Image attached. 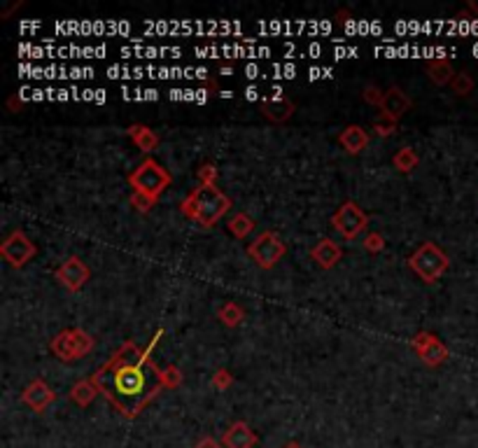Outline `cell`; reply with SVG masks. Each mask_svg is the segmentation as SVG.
I'll return each mask as SVG.
<instances>
[{"label": "cell", "mask_w": 478, "mask_h": 448, "mask_svg": "<svg viewBox=\"0 0 478 448\" xmlns=\"http://www.w3.org/2000/svg\"><path fill=\"white\" fill-rule=\"evenodd\" d=\"M129 185L133 187V194L145 196L152 203H157V198L171 185V173L159 162H154V159H145V162L129 175Z\"/></svg>", "instance_id": "cell-2"}, {"label": "cell", "mask_w": 478, "mask_h": 448, "mask_svg": "<svg viewBox=\"0 0 478 448\" xmlns=\"http://www.w3.org/2000/svg\"><path fill=\"white\" fill-rule=\"evenodd\" d=\"M131 203H133L135 208H138V211H142V213H145L147 208H152V206H154L152 201H149V198H145V196H138V194H133Z\"/></svg>", "instance_id": "cell-29"}, {"label": "cell", "mask_w": 478, "mask_h": 448, "mask_svg": "<svg viewBox=\"0 0 478 448\" xmlns=\"http://www.w3.org/2000/svg\"><path fill=\"white\" fill-rule=\"evenodd\" d=\"M287 448H299V446H297V444H290V446H287Z\"/></svg>", "instance_id": "cell-34"}, {"label": "cell", "mask_w": 478, "mask_h": 448, "mask_svg": "<svg viewBox=\"0 0 478 448\" xmlns=\"http://www.w3.org/2000/svg\"><path fill=\"white\" fill-rule=\"evenodd\" d=\"M23 402H26L30 409L33 411H42V409H47V406H50L52 402H54V392H52V388L47 386L45 381H33L30 383V386L23 390Z\"/></svg>", "instance_id": "cell-12"}, {"label": "cell", "mask_w": 478, "mask_h": 448, "mask_svg": "<svg viewBox=\"0 0 478 448\" xmlns=\"http://www.w3.org/2000/svg\"><path fill=\"white\" fill-rule=\"evenodd\" d=\"M0 252H3V257L10 262L12 267H23V264H26L35 254V245L30 243V238L23 234V231L17 229L3 241V245H0Z\"/></svg>", "instance_id": "cell-8"}, {"label": "cell", "mask_w": 478, "mask_h": 448, "mask_svg": "<svg viewBox=\"0 0 478 448\" xmlns=\"http://www.w3.org/2000/svg\"><path fill=\"white\" fill-rule=\"evenodd\" d=\"M231 383V374L229 371H217L215 376V388H227Z\"/></svg>", "instance_id": "cell-30"}, {"label": "cell", "mask_w": 478, "mask_h": 448, "mask_svg": "<svg viewBox=\"0 0 478 448\" xmlns=\"http://www.w3.org/2000/svg\"><path fill=\"white\" fill-rule=\"evenodd\" d=\"M227 227H229L231 234H234L236 238H241V241H243V238H248V236L252 234L257 224H254V220L250 218V215H245V213H236L234 218L229 220Z\"/></svg>", "instance_id": "cell-19"}, {"label": "cell", "mask_w": 478, "mask_h": 448, "mask_svg": "<svg viewBox=\"0 0 478 448\" xmlns=\"http://www.w3.org/2000/svg\"><path fill=\"white\" fill-rule=\"evenodd\" d=\"M215 178H217V168L212 164H203L198 168V180H201V185H215Z\"/></svg>", "instance_id": "cell-25"}, {"label": "cell", "mask_w": 478, "mask_h": 448, "mask_svg": "<svg viewBox=\"0 0 478 448\" xmlns=\"http://www.w3.org/2000/svg\"><path fill=\"white\" fill-rule=\"evenodd\" d=\"M93 350V336H89L84 330H63L52 341V353L63 362H73L82 359Z\"/></svg>", "instance_id": "cell-4"}, {"label": "cell", "mask_w": 478, "mask_h": 448, "mask_svg": "<svg viewBox=\"0 0 478 448\" xmlns=\"http://www.w3.org/2000/svg\"><path fill=\"white\" fill-rule=\"evenodd\" d=\"M331 224L343 238L355 241V238L360 236L362 231H366V227H369V218H366V213L357 203L346 201L336 211V215L331 218Z\"/></svg>", "instance_id": "cell-7"}, {"label": "cell", "mask_w": 478, "mask_h": 448, "mask_svg": "<svg viewBox=\"0 0 478 448\" xmlns=\"http://www.w3.org/2000/svg\"><path fill=\"white\" fill-rule=\"evenodd\" d=\"M161 381H164V383H169V386H178V383H180V374H178V369H175V366H169V369H166V371L161 374Z\"/></svg>", "instance_id": "cell-28"}, {"label": "cell", "mask_w": 478, "mask_h": 448, "mask_svg": "<svg viewBox=\"0 0 478 448\" xmlns=\"http://www.w3.org/2000/svg\"><path fill=\"white\" fill-rule=\"evenodd\" d=\"M409 267L416 271L425 283H436V280L448 271L450 262H448V254L436 243H422L409 257Z\"/></svg>", "instance_id": "cell-3"}, {"label": "cell", "mask_w": 478, "mask_h": 448, "mask_svg": "<svg viewBox=\"0 0 478 448\" xmlns=\"http://www.w3.org/2000/svg\"><path fill=\"white\" fill-rule=\"evenodd\" d=\"M382 99H385V94H380L378 86H366L364 89V101L366 103H373V106H382Z\"/></svg>", "instance_id": "cell-27"}, {"label": "cell", "mask_w": 478, "mask_h": 448, "mask_svg": "<svg viewBox=\"0 0 478 448\" xmlns=\"http://www.w3.org/2000/svg\"><path fill=\"white\" fill-rule=\"evenodd\" d=\"M254 444H257V437H254V432L248 427V422L243 420L234 422L224 435L227 448H252Z\"/></svg>", "instance_id": "cell-14"}, {"label": "cell", "mask_w": 478, "mask_h": 448, "mask_svg": "<svg viewBox=\"0 0 478 448\" xmlns=\"http://www.w3.org/2000/svg\"><path fill=\"white\" fill-rule=\"evenodd\" d=\"M392 164H394V168H397V171H399V173H411L413 168H416V166L420 164V159H418V155H416V152H413L411 147H402V150L394 155Z\"/></svg>", "instance_id": "cell-20"}, {"label": "cell", "mask_w": 478, "mask_h": 448, "mask_svg": "<svg viewBox=\"0 0 478 448\" xmlns=\"http://www.w3.org/2000/svg\"><path fill=\"white\" fill-rule=\"evenodd\" d=\"M413 348L418 350L420 359L429 366H439L443 359H448V350H445L443 343L432 334H418L413 339Z\"/></svg>", "instance_id": "cell-10"}, {"label": "cell", "mask_w": 478, "mask_h": 448, "mask_svg": "<svg viewBox=\"0 0 478 448\" xmlns=\"http://www.w3.org/2000/svg\"><path fill=\"white\" fill-rule=\"evenodd\" d=\"M129 138L142 152H152L159 145V135L152 129H149V126H145V124H133V126H129Z\"/></svg>", "instance_id": "cell-17"}, {"label": "cell", "mask_w": 478, "mask_h": 448, "mask_svg": "<svg viewBox=\"0 0 478 448\" xmlns=\"http://www.w3.org/2000/svg\"><path fill=\"white\" fill-rule=\"evenodd\" d=\"M142 362H145V357L140 359L138 364H124L115 369V379H113V388L119 397L124 399H138L142 392H145V374H142ZM117 397V406L122 399Z\"/></svg>", "instance_id": "cell-6"}, {"label": "cell", "mask_w": 478, "mask_h": 448, "mask_svg": "<svg viewBox=\"0 0 478 448\" xmlns=\"http://www.w3.org/2000/svg\"><path fill=\"white\" fill-rule=\"evenodd\" d=\"M364 247L369 252H380L382 247H385V238H382L380 234H376V231H373V234H369L364 238Z\"/></svg>", "instance_id": "cell-26"}, {"label": "cell", "mask_w": 478, "mask_h": 448, "mask_svg": "<svg viewBox=\"0 0 478 448\" xmlns=\"http://www.w3.org/2000/svg\"><path fill=\"white\" fill-rule=\"evenodd\" d=\"M57 278L61 280L63 287H68L70 292L82 290L84 283L89 280V269L79 257H68L61 264V269L57 271Z\"/></svg>", "instance_id": "cell-9"}, {"label": "cell", "mask_w": 478, "mask_h": 448, "mask_svg": "<svg viewBox=\"0 0 478 448\" xmlns=\"http://www.w3.org/2000/svg\"><path fill=\"white\" fill-rule=\"evenodd\" d=\"M196 448H220V444L215 442V439H210V437H205V439H201V442L196 444Z\"/></svg>", "instance_id": "cell-31"}, {"label": "cell", "mask_w": 478, "mask_h": 448, "mask_svg": "<svg viewBox=\"0 0 478 448\" xmlns=\"http://www.w3.org/2000/svg\"><path fill=\"white\" fill-rule=\"evenodd\" d=\"M394 129H397V122H392V119L385 117V115H380L378 122L373 124V131H376L378 135H382V138H385V135H392Z\"/></svg>", "instance_id": "cell-24"}, {"label": "cell", "mask_w": 478, "mask_h": 448, "mask_svg": "<svg viewBox=\"0 0 478 448\" xmlns=\"http://www.w3.org/2000/svg\"><path fill=\"white\" fill-rule=\"evenodd\" d=\"M243 318H245V310L234 301H229L220 308V320H222V325H227V327H238L243 323Z\"/></svg>", "instance_id": "cell-21"}, {"label": "cell", "mask_w": 478, "mask_h": 448, "mask_svg": "<svg viewBox=\"0 0 478 448\" xmlns=\"http://www.w3.org/2000/svg\"><path fill=\"white\" fill-rule=\"evenodd\" d=\"M285 252H287V247L275 231H264V234H259L248 247L250 259L257 264L259 269H273L275 264L285 257Z\"/></svg>", "instance_id": "cell-5"}, {"label": "cell", "mask_w": 478, "mask_h": 448, "mask_svg": "<svg viewBox=\"0 0 478 448\" xmlns=\"http://www.w3.org/2000/svg\"><path fill=\"white\" fill-rule=\"evenodd\" d=\"M261 110H264V115L271 119V122L283 124V122H287V119L294 115V103L287 101V99L264 101V103H261Z\"/></svg>", "instance_id": "cell-16"}, {"label": "cell", "mask_w": 478, "mask_h": 448, "mask_svg": "<svg viewBox=\"0 0 478 448\" xmlns=\"http://www.w3.org/2000/svg\"><path fill=\"white\" fill-rule=\"evenodd\" d=\"M338 140H341V145H343V150L348 152V155H360V152L369 145V133H366L362 126L350 124L341 131Z\"/></svg>", "instance_id": "cell-15"}, {"label": "cell", "mask_w": 478, "mask_h": 448, "mask_svg": "<svg viewBox=\"0 0 478 448\" xmlns=\"http://www.w3.org/2000/svg\"><path fill=\"white\" fill-rule=\"evenodd\" d=\"M231 208V198L224 196L215 185H198L191 194L182 201V213L189 220H194L201 227H212L217 224L224 213Z\"/></svg>", "instance_id": "cell-1"}, {"label": "cell", "mask_w": 478, "mask_h": 448, "mask_svg": "<svg viewBox=\"0 0 478 448\" xmlns=\"http://www.w3.org/2000/svg\"><path fill=\"white\" fill-rule=\"evenodd\" d=\"M341 257H343V252H341V247L334 243L331 238H322V241L310 250V259L322 269H334L341 262Z\"/></svg>", "instance_id": "cell-13"}, {"label": "cell", "mask_w": 478, "mask_h": 448, "mask_svg": "<svg viewBox=\"0 0 478 448\" xmlns=\"http://www.w3.org/2000/svg\"><path fill=\"white\" fill-rule=\"evenodd\" d=\"M93 395H96V390H93V383H89V381L77 383V386L73 388V392H70V397L79 404H89L93 399Z\"/></svg>", "instance_id": "cell-22"}, {"label": "cell", "mask_w": 478, "mask_h": 448, "mask_svg": "<svg viewBox=\"0 0 478 448\" xmlns=\"http://www.w3.org/2000/svg\"><path fill=\"white\" fill-rule=\"evenodd\" d=\"M427 77L432 79L436 86H445V84L453 82V77H455V75H453V68H450L448 61H445V59H434V61L427 63Z\"/></svg>", "instance_id": "cell-18"}, {"label": "cell", "mask_w": 478, "mask_h": 448, "mask_svg": "<svg viewBox=\"0 0 478 448\" xmlns=\"http://www.w3.org/2000/svg\"><path fill=\"white\" fill-rule=\"evenodd\" d=\"M411 106H413V101L406 96V91L399 89V86H392V89L385 91V99H382L380 110H382V115L389 117L392 122H399L406 112L411 110Z\"/></svg>", "instance_id": "cell-11"}, {"label": "cell", "mask_w": 478, "mask_h": 448, "mask_svg": "<svg viewBox=\"0 0 478 448\" xmlns=\"http://www.w3.org/2000/svg\"><path fill=\"white\" fill-rule=\"evenodd\" d=\"M245 96H248L250 101H254V99H257V89H254V86H250V89H248V94H245Z\"/></svg>", "instance_id": "cell-33"}, {"label": "cell", "mask_w": 478, "mask_h": 448, "mask_svg": "<svg viewBox=\"0 0 478 448\" xmlns=\"http://www.w3.org/2000/svg\"><path fill=\"white\" fill-rule=\"evenodd\" d=\"M93 101H96V103H103V101H106V91H103V89L93 91Z\"/></svg>", "instance_id": "cell-32"}, {"label": "cell", "mask_w": 478, "mask_h": 448, "mask_svg": "<svg viewBox=\"0 0 478 448\" xmlns=\"http://www.w3.org/2000/svg\"><path fill=\"white\" fill-rule=\"evenodd\" d=\"M450 86H453V91H455L457 96H467L469 91L474 89V79H472V75H469V73H460V75L453 77Z\"/></svg>", "instance_id": "cell-23"}]
</instances>
